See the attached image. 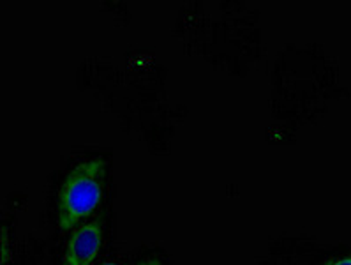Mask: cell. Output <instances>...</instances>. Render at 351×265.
Wrapping results in <instances>:
<instances>
[{
	"label": "cell",
	"mask_w": 351,
	"mask_h": 265,
	"mask_svg": "<svg viewBox=\"0 0 351 265\" xmlns=\"http://www.w3.org/2000/svg\"><path fill=\"white\" fill-rule=\"evenodd\" d=\"M106 161L101 158L87 159L75 165L64 178L58 191L57 221L60 230L78 228L99 207L104 195Z\"/></svg>",
	"instance_id": "cell-1"
},
{
	"label": "cell",
	"mask_w": 351,
	"mask_h": 265,
	"mask_svg": "<svg viewBox=\"0 0 351 265\" xmlns=\"http://www.w3.org/2000/svg\"><path fill=\"white\" fill-rule=\"evenodd\" d=\"M103 246V227L99 221L80 224L69 237L62 265H92Z\"/></svg>",
	"instance_id": "cell-2"
},
{
	"label": "cell",
	"mask_w": 351,
	"mask_h": 265,
	"mask_svg": "<svg viewBox=\"0 0 351 265\" xmlns=\"http://www.w3.org/2000/svg\"><path fill=\"white\" fill-rule=\"evenodd\" d=\"M8 262V230H2V264Z\"/></svg>",
	"instance_id": "cell-3"
},
{
	"label": "cell",
	"mask_w": 351,
	"mask_h": 265,
	"mask_svg": "<svg viewBox=\"0 0 351 265\" xmlns=\"http://www.w3.org/2000/svg\"><path fill=\"white\" fill-rule=\"evenodd\" d=\"M326 265H351V255H348V257L335 258V260H330Z\"/></svg>",
	"instance_id": "cell-4"
},
{
	"label": "cell",
	"mask_w": 351,
	"mask_h": 265,
	"mask_svg": "<svg viewBox=\"0 0 351 265\" xmlns=\"http://www.w3.org/2000/svg\"><path fill=\"white\" fill-rule=\"evenodd\" d=\"M140 265H161V262H157V260H154V258H150V260L141 262Z\"/></svg>",
	"instance_id": "cell-5"
},
{
	"label": "cell",
	"mask_w": 351,
	"mask_h": 265,
	"mask_svg": "<svg viewBox=\"0 0 351 265\" xmlns=\"http://www.w3.org/2000/svg\"><path fill=\"white\" fill-rule=\"evenodd\" d=\"M99 265H120V264H117V262H103V264Z\"/></svg>",
	"instance_id": "cell-6"
}]
</instances>
